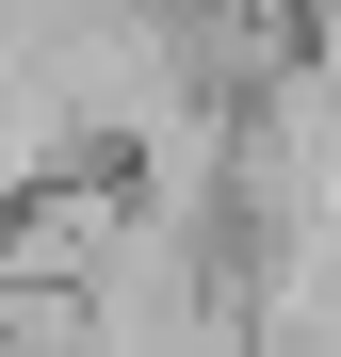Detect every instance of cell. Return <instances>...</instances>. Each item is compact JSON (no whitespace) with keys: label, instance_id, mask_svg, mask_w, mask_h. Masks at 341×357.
Wrapping results in <instances>:
<instances>
[{"label":"cell","instance_id":"cell-1","mask_svg":"<svg viewBox=\"0 0 341 357\" xmlns=\"http://www.w3.org/2000/svg\"><path fill=\"white\" fill-rule=\"evenodd\" d=\"M82 357H98V341H82Z\"/></svg>","mask_w":341,"mask_h":357}]
</instances>
